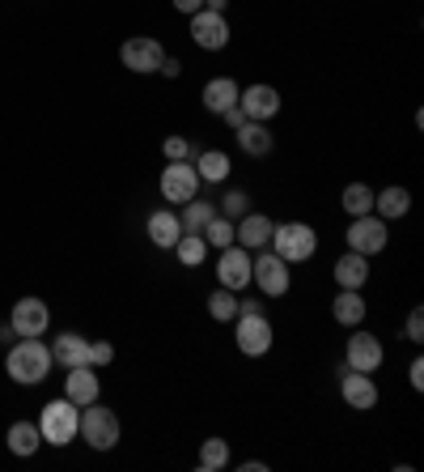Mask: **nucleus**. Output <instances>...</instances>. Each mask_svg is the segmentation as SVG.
I'll return each mask as SVG.
<instances>
[{
    "label": "nucleus",
    "mask_w": 424,
    "mask_h": 472,
    "mask_svg": "<svg viewBox=\"0 0 424 472\" xmlns=\"http://www.w3.org/2000/svg\"><path fill=\"white\" fill-rule=\"evenodd\" d=\"M77 435L89 443L94 451H110L115 443H119V417L110 409H102V404H85L81 409V425H77Z\"/></svg>",
    "instance_id": "4"
},
{
    "label": "nucleus",
    "mask_w": 424,
    "mask_h": 472,
    "mask_svg": "<svg viewBox=\"0 0 424 472\" xmlns=\"http://www.w3.org/2000/svg\"><path fill=\"white\" fill-rule=\"evenodd\" d=\"M221 120H225V124H230L233 132H238V128L246 124V111H243V107H238V102H233V107H230V111H225V115H221Z\"/></svg>",
    "instance_id": "37"
},
{
    "label": "nucleus",
    "mask_w": 424,
    "mask_h": 472,
    "mask_svg": "<svg viewBox=\"0 0 424 472\" xmlns=\"http://www.w3.org/2000/svg\"><path fill=\"white\" fill-rule=\"evenodd\" d=\"M251 281L259 289H264L267 299H284L289 294V264L280 260L276 251H259V256H251Z\"/></svg>",
    "instance_id": "5"
},
{
    "label": "nucleus",
    "mask_w": 424,
    "mask_h": 472,
    "mask_svg": "<svg viewBox=\"0 0 424 472\" xmlns=\"http://www.w3.org/2000/svg\"><path fill=\"white\" fill-rule=\"evenodd\" d=\"M387 247V222L365 213V217H352L348 226V251H361V256H377Z\"/></svg>",
    "instance_id": "12"
},
{
    "label": "nucleus",
    "mask_w": 424,
    "mask_h": 472,
    "mask_svg": "<svg viewBox=\"0 0 424 472\" xmlns=\"http://www.w3.org/2000/svg\"><path fill=\"white\" fill-rule=\"evenodd\" d=\"M238 107L246 111V120H259V124H267L272 115L280 111V89L276 86H246L243 94H238Z\"/></svg>",
    "instance_id": "15"
},
{
    "label": "nucleus",
    "mask_w": 424,
    "mask_h": 472,
    "mask_svg": "<svg viewBox=\"0 0 424 472\" xmlns=\"http://www.w3.org/2000/svg\"><path fill=\"white\" fill-rule=\"evenodd\" d=\"M374 209L382 222H399L412 209V192L408 187H387V192H374Z\"/></svg>",
    "instance_id": "21"
},
{
    "label": "nucleus",
    "mask_w": 424,
    "mask_h": 472,
    "mask_svg": "<svg viewBox=\"0 0 424 472\" xmlns=\"http://www.w3.org/2000/svg\"><path fill=\"white\" fill-rule=\"evenodd\" d=\"M403 336H408L412 345H420V341H424V311H420V307H412V311H408V323H403Z\"/></svg>",
    "instance_id": "35"
},
{
    "label": "nucleus",
    "mask_w": 424,
    "mask_h": 472,
    "mask_svg": "<svg viewBox=\"0 0 424 472\" xmlns=\"http://www.w3.org/2000/svg\"><path fill=\"white\" fill-rule=\"evenodd\" d=\"M174 256H179L182 268H200L208 256V243L204 235H179V243H174Z\"/></svg>",
    "instance_id": "29"
},
{
    "label": "nucleus",
    "mask_w": 424,
    "mask_h": 472,
    "mask_svg": "<svg viewBox=\"0 0 424 472\" xmlns=\"http://www.w3.org/2000/svg\"><path fill=\"white\" fill-rule=\"evenodd\" d=\"M98 374H94V366H73V371L64 374V396L73 400L77 409H85V404H94L98 400Z\"/></svg>",
    "instance_id": "17"
},
{
    "label": "nucleus",
    "mask_w": 424,
    "mask_h": 472,
    "mask_svg": "<svg viewBox=\"0 0 424 472\" xmlns=\"http://www.w3.org/2000/svg\"><path fill=\"white\" fill-rule=\"evenodd\" d=\"M161 153H166V162H191V141L187 137H166Z\"/></svg>",
    "instance_id": "34"
},
{
    "label": "nucleus",
    "mask_w": 424,
    "mask_h": 472,
    "mask_svg": "<svg viewBox=\"0 0 424 472\" xmlns=\"http://www.w3.org/2000/svg\"><path fill=\"white\" fill-rule=\"evenodd\" d=\"M115 362V345L110 341H89V366H110Z\"/></svg>",
    "instance_id": "36"
},
{
    "label": "nucleus",
    "mask_w": 424,
    "mask_h": 472,
    "mask_svg": "<svg viewBox=\"0 0 424 472\" xmlns=\"http://www.w3.org/2000/svg\"><path fill=\"white\" fill-rule=\"evenodd\" d=\"M272 230H276V222L267 213H243L233 226V243H243L246 251H264L272 243Z\"/></svg>",
    "instance_id": "16"
},
{
    "label": "nucleus",
    "mask_w": 424,
    "mask_h": 472,
    "mask_svg": "<svg viewBox=\"0 0 424 472\" xmlns=\"http://www.w3.org/2000/svg\"><path fill=\"white\" fill-rule=\"evenodd\" d=\"M382 358H387V349H382V341H377L374 332H352L348 336V349H344V366H348V371L374 374L377 366H382Z\"/></svg>",
    "instance_id": "9"
},
{
    "label": "nucleus",
    "mask_w": 424,
    "mask_h": 472,
    "mask_svg": "<svg viewBox=\"0 0 424 472\" xmlns=\"http://www.w3.org/2000/svg\"><path fill=\"white\" fill-rule=\"evenodd\" d=\"M267 247L276 251L284 264H305L318 251V235H315V226H305V222H280L272 230Z\"/></svg>",
    "instance_id": "2"
},
{
    "label": "nucleus",
    "mask_w": 424,
    "mask_h": 472,
    "mask_svg": "<svg viewBox=\"0 0 424 472\" xmlns=\"http://www.w3.org/2000/svg\"><path fill=\"white\" fill-rule=\"evenodd\" d=\"M233 341H238V349H243L246 358H264L267 349H272V323L264 320V311H238Z\"/></svg>",
    "instance_id": "6"
},
{
    "label": "nucleus",
    "mask_w": 424,
    "mask_h": 472,
    "mask_svg": "<svg viewBox=\"0 0 424 472\" xmlns=\"http://www.w3.org/2000/svg\"><path fill=\"white\" fill-rule=\"evenodd\" d=\"M208 315H212L217 323L238 320V299H233V289H225V286L212 289V294H208Z\"/></svg>",
    "instance_id": "30"
},
{
    "label": "nucleus",
    "mask_w": 424,
    "mask_h": 472,
    "mask_svg": "<svg viewBox=\"0 0 424 472\" xmlns=\"http://www.w3.org/2000/svg\"><path fill=\"white\" fill-rule=\"evenodd\" d=\"M365 299H361V289H339L336 302H331V315H336L344 328H357V323H365Z\"/></svg>",
    "instance_id": "22"
},
{
    "label": "nucleus",
    "mask_w": 424,
    "mask_h": 472,
    "mask_svg": "<svg viewBox=\"0 0 424 472\" xmlns=\"http://www.w3.org/2000/svg\"><path fill=\"white\" fill-rule=\"evenodd\" d=\"M408 379H412L416 392H424V362H420V358H416L412 366H408Z\"/></svg>",
    "instance_id": "38"
},
{
    "label": "nucleus",
    "mask_w": 424,
    "mask_h": 472,
    "mask_svg": "<svg viewBox=\"0 0 424 472\" xmlns=\"http://www.w3.org/2000/svg\"><path fill=\"white\" fill-rule=\"evenodd\" d=\"M77 425H81V409L64 396V400H51L47 409H43L38 435H43V443H51V447H68L77 438Z\"/></svg>",
    "instance_id": "3"
},
{
    "label": "nucleus",
    "mask_w": 424,
    "mask_h": 472,
    "mask_svg": "<svg viewBox=\"0 0 424 472\" xmlns=\"http://www.w3.org/2000/svg\"><path fill=\"white\" fill-rule=\"evenodd\" d=\"M174 9L191 17V13H200V9H204V0H174Z\"/></svg>",
    "instance_id": "40"
},
{
    "label": "nucleus",
    "mask_w": 424,
    "mask_h": 472,
    "mask_svg": "<svg viewBox=\"0 0 424 472\" xmlns=\"http://www.w3.org/2000/svg\"><path fill=\"white\" fill-rule=\"evenodd\" d=\"M238 94H243V89H238L233 77H212V81L204 86V107L212 115H225L233 102H238Z\"/></svg>",
    "instance_id": "20"
},
{
    "label": "nucleus",
    "mask_w": 424,
    "mask_h": 472,
    "mask_svg": "<svg viewBox=\"0 0 424 472\" xmlns=\"http://www.w3.org/2000/svg\"><path fill=\"white\" fill-rule=\"evenodd\" d=\"M191 38H195V47H204V51H221V47H230V22H225V13H191Z\"/></svg>",
    "instance_id": "11"
},
{
    "label": "nucleus",
    "mask_w": 424,
    "mask_h": 472,
    "mask_svg": "<svg viewBox=\"0 0 424 472\" xmlns=\"http://www.w3.org/2000/svg\"><path fill=\"white\" fill-rule=\"evenodd\" d=\"M217 281L225 289H246L251 286V251L243 247V243H230V247L221 251V260H217Z\"/></svg>",
    "instance_id": "10"
},
{
    "label": "nucleus",
    "mask_w": 424,
    "mask_h": 472,
    "mask_svg": "<svg viewBox=\"0 0 424 472\" xmlns=\"http://www.w3.org/2000/svg\"><path fill=\"white\" fill-rule=\"evenodd\" d=\"M204 243H208V247H217V251L230 247V243H233V217L217 213V217L204 226Z\"/></svg>",
    "instance_id": "31"
},
{
    "label": "nucleus",
    "mask_w": 424,
    "mask_h": 472,
    "mask_svg": "<svg viewBox=\"0 0 424 472\" xmlns=\"http://www.w3.org/2000/svg\"><path fill=\"white\" fill-rule=\"evenodd\" d=\"M339 396H344V404L357 413H369L377 409V383L369 379L365 371H348L344 366V379H339Z\"/></svg>",
    "instance_id": "13"
},
{
    "label": "nucleus",
    "mask_w": 424,
    "mask_h": 472,
    "mask_svg": "<svg viewBox=\"0 0 424 472\" xmlns=\"http://www.w3.org/2000/svg\"><path fill=\"white\" fill-rule=\"evenodd\" d=\"M5 371H9L13 383H26V387L43 383L51 374V349L43 345L38 336H22V341L9 349V358H5Z\"/></svg>",
    "instance_id": "1"
},
{
    "label": "nucleus",
    "mask_w": 424,
    "mask_h": 472,
    "mask_svg": "<svg viewBox=\"0 0 424 472\" xmlns=\"http://www.w3.org/2000/svg\"><path fill=\"white\" fill-rule=\"evenodd\" d=\"M119 60H123V68H132V73H158L161 68V60H166V47H161L158 38H149V35H136V38H128L119 47Z\"/></svg>",
    "instance_id": "7"
},
{
    "label": "nucleus",
    "mask_w": 424,
    "mask_h": 472,
    "mask_svg": "<svg viewBox=\"0 0 424 472\" xmlns=\"http://www.w3.org/2000/svg\"><path fill=\"white\" fill-rule=\"evenodd\" d=\"M158 73H161V77H179V73H182V64L174 60V56H166V60H161V68H158Z\"/></svg>",
    "instance_id": "39"
},
{
    "label": "nucleus",
    "mask_w": 424,
    "mask_h": 472,
    "mask_svg": "<svg viewBox=\"0 0 424 472\" xmlns=\"http://www.w3.org/2000/svg\"><path fill=\"white\" fill-rule=\"evenodd\" d=\"M230 464V443L225 438H208L204 447H200V468L204 472H217Z\"/></svg>",
    "instance_id": "32"
},
{
    "label": "nucleus",
    "mask_w": 424,
    "mask_h": 472,
    "mask_svg": "<svg viewBox=\"0 0 424 472\" xmlns=\"http://www.w3.org/2000/svg\"><path fill=\"white\" fill-rule=\"evenodd\" d=\"M217 205H208V200H187V205H182V213H179V226H182V235H204V226L212 222V217H217Z\"/></svg>",
    "instance_id": "25"
},
{
    "label": "nucleus",
    "mask_w": 424,
    "mask_h": 472,
    "mask_svg": "<svg viewBox=\"0 0 424 472\" xmlns=\"http://www.w3.org/2000/svg\"><path fill=\"white\" fill-rule=\"evenodd\" d=\"M179 235H182V226H179V213H166V209H158L153 217H149V238L158 243L161 251H174V243H179Z\"/></svg>",
    "instance_id": "24"
},
{
    "label": "nucleus",
    "mask_w": 424,
    "mask_h": 472,
    "mask_svg": "<svg viewBox=\"0 0 424 472\" xmlns=\"http://www.w3.org/2000/svg\"><path fill=\"white\" fill-rule=\"evenodd\" d=\"M47 323H51V311H47V302L43 299H22L9 315V328L17 336H43L47 332Z\"/></svg>",
    "instance_id": "14"
},
{
    "label": "nucleus",
    "mask_w": 424,
    "mask_h": 472,
    "mask_svg": "<svg viewBox=\"0 0 424 472\" xmlns=\"http://www.w3.org/2000/svg\"><path fill=\"white\" fill-rule=\"evenodd\" d=\"M161 196L170 205H187V200L200 196V174H195V162H170L161 171Z\"/></svg>",
    "instance_id": "8"
},
{
    "label": "nucleus",
    "mask_w": 424,
    "mask_h": 472,
    "mask_svg": "<svg viewBox=\"0 0 424 472\" xmlns=\"http://www.w3.org/2000/svg\"><path fill=\"white\" fill-rule=\"evenodd\" d=\"M339 205H344V213H352V217H365V213H374V187L348 184L344 187V196H339Z\"/></svg>",
    "instance_id": "28"
},
{
    "label": "nucleus",
    "mask_w": 424,
    "mask_h": 472,
    "mask_svg": "<svg viewBox=\"0 0 424 472\" xmlns=\"http://www.w3.org/2000/svg\"><path fill=\"white\" fill-rule=\"evenodd\" d=\"M230 153L221 150H204L200 158H195V174H200V184H225L230 179Z\"/></svg>",
    "instance_id": "26"
},
{
    "label": "nucleus",
    "mask_w": 424,
    "mask_h": 472,
    "mask_svg": "<svg viewBox=\"0 0 424 472\" xmlns=\"http://www.w3.org/2000/svg\"><path fill=\"white\" fill-rule=\"evenodd\" d=\"M238 145H243L246 158H264V153H272V132H267V124H259V120H246L243 128H238Z\"/></svg>",
    "instance_id": "23"
},
{
    "label": "nucleus",
    "mask_w": 424,
    "mask_h": 472,
    "mask_svg": "<svg viewBox=\"0 0 424 472\" xmlns=\"http://www.w3.org/2000/svg\"><path fill=\"white\" fill-rule=\"evenodd\" d=\"M246 205H251V196H246L243 187H233V192H225V200H221V213H225V217H243Z\"/></svg>",
    "instance_id": "33"
},
{
    "label": "nucleus",
    "mask_w": 424,
    "mask_h": 472,
    "mask_svg": "<svg viewBox=\"0 0 424 472\" xmlns=\"http://www.w3.org/2000/svg\"><path fill=\"white\" fill-rule=\"evenodd\" d=\"M5 443H9L13 456H35V451L43 447V435H38L35 422H13L9 435H5Z\"/></svg>",
    "instance_id": "27"
},
{
    "label": "nucleus",
    "mask_w": 424,
    "mask_h": 472,
    "mask_svg": "<svg viewBox=\"0 0 424 472\" xmlns=\"http://www.w3.org/2000/svg\"><path fill=\"white\" fill-rule=\"evenodd\" d=\"M336 286L339 289H365V281H369V256H361V251H344L336 260Z\"/></svg>",
    "instance_id": "18"
},
{
    "label": "nucleus",
    "mask_w": 424,
    "mask_h": 472,
    "mask_svg": "<svg viewBox=\"0 0 424 472\" xmlns=\"http://www.w3.org/2000/svg\"><path fill=\"white\" fill-rule=\"evenodd\" d=\"M51 362H60V366H89V341L77 332H60L56 336V345H51Z\"/></svg>",
    "instance_id": "19"
},
{
    "label": "nucleus",
    "mask_w": 424,
    "mask_h": 472,
    "mask_svg": "<svg viewBox=\"0 0 424 472\" xmlns=\"http://www.w3.org/2000/svg\"><path fill=\"white\" fill-rule=\"evenodd\" d=\"M204 9L208 13H225V9H230V0H204Z\"/></svg>",
    "instance_id": "41"
}]
</instances>
